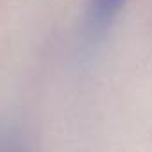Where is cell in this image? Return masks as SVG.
Returning <instances> with one entry per match:
<instances>
[{"label": "cell", "instance_id": "1", "mask_svg": "<svg viewBox=\"0 0 152 152\" xmlns=\"http://www.w3.org/2000/svg\"><path fill=\"white\" fill-rule=\"evenodd\" d=\"M124 0H90L88 23L95 32L106 31L122 9Z\"/></svg>", "mask_w": 152, "mask_h": 152}]
</instances>
